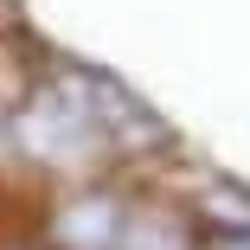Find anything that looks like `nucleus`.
<instances>
[{
	"label": "nucleus",
	"instance_id": "nucleus-3",
	"mask_svg": "<svg viewBox=\"0 0 250 250\" xmlns=\"http://www.w3.org/2000/svg\"><path fill=\"white\" fill-rule=\"evenodd\" d=\"M218 250H250V231H237V237H225Z\"/></svg>",
	"mask_w": 250,
	"mask_h": 250
},
{
	"label": "nucleus",
	"instance_id": "nucleus-2",
	"mask_svg": "<svg viewBox=\"0 0 250 250\" xmlns=\"http://www.w3.org/2000/svg\"><path fill=\"white\" fill-rule=\"evenodd\" d=\"M116 250H180V237H173L167 218H141V225H122V244Z\"/></svg>",
	"mask_w": 250,
	"mask_h": 250
},
{
	"label": "nucleus",
	"instance_id": "nucleus-1",
	"mask_svg": "<svg viewBox=\"0 0 250 250\" xmlns=\"http://www.w3.org/2000/svg\"><path fill=\"white\" fill-rule=\"evenodd\" d=\"M20 135H26L32 154H45V161H83V154H90V141L103 135V116H96L90 96L45 90V96H32V103H26Z\"/></svg>",
	"mask_w": 250,
	"mask_h": 250
}]
</instances>
